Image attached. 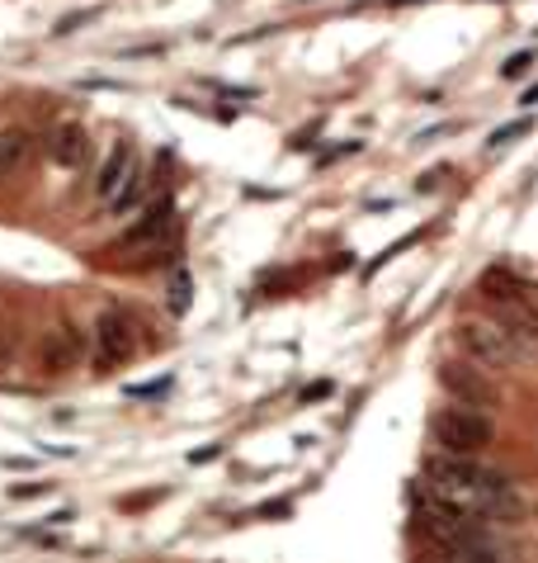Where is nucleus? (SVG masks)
<instances>
[{"label":"nucleus","mask_w":538,"mask_h":563,"mask_svg":"<svg viewBox=\"0 0 538 563\" xmlns=\"http://www.w3.org/2000/svg\"><path fill=\"white\" fill-rule=\"evenodd\" d=\"M133 351V322L128 312H100L94 318V369H119Z\"/></svg>","instance_id":"obj_3"},{"label":"nucleus","mask_w":538,"mask_h":563,"mask_svg":"<svg viewBox=\"0 0 538 563\" xmlns=\"http://www.w3.org/2000/svg\"><path fill=\"white\" fill-rule=\"evenodd\" d=\"M213 455H223V445H203V450H194V455H189V460H194V464H209Z\"/></svg>","instance_id":"obj_20"},{"label":"nucleus","mask_w":538,"mask_h":563,"mask_svg":"<svg viewBox=\"0 0 538 563\" xmlns=\"http://www.w3.org/2000/svg\"><path fill=\"white\" fill-rule=\"evenodd\" d=\"M133 170H137V152L128 143H114V147H109V156L100 162V170H94V195L109 205V199H114L123 185H128Z\"/></svg>","instance_id":"obj_5"},{"label":"nucleus","mask_w":538,"mask_h":563,"mask_svg":"<svg viewBox=\"0 0 538 563\" xmlns=\"http://www.w3.org/2000/svg\"><path fill=\"white\" fill-rule=\"evenodd\" d=\"M519 104L534 109V104H538V86H529V90H525V100H519Z\"/></svg>","instance_id":"obj_21"},{"label":"nucleus","mask_w":538,"mask_h":563,"mask_svg":"<svg viewBox=\"0 0 538 563\" xmlns=\"http://www.w3.org/2000/svg\"><path fill=\"white\" fill-rule=\"evenodd\" d=\"M534 129V119H519V123H505V129H496L492 137H486V152H501V147H511V143H519Z\"/></svg>","instance_id":"obj_12"},{"label":"nucleus","mask_w":538,"mask_h":563,"mask_svg":"<svg viewBox=\"0 0 538 563\" xmlns=\"http://www.w3.org/2000/svg\"><path fill=\"white\" fill-rule=\"evenodd\" d=\"M170 388V379H152V384H133L128 388V398H161Z\"/></svg>","instance_id":"obj_16"},{"label":"nucleus","mask_w":538,"mask_h":563,"mask_svg":"<svg viewBox=\"0 0 538 563\" xmlns=\"http://www.w3.org/2000/svg\"><path fill=\"white\" fill-rule=\"evenodd\" d=\"M430 435L439 441L445 455H482L486 445H492V417L478 412V408H463V402H449V408H439L430 417Z\"/></svg>","instance_id":"obj_1"},{"label":"nucleus","mask_w":538,"mask_h":563,"mask_svg":"<svg viewBox=\"0 0 538 563\" xmlns=\"http://www.w3.org/2000/svg\"><path fill=\"white\" fill-rule=\"evenodd\" d=\"M29 152H34V133H24V129H0V176H10V170L20 166Z\"/></svg>","instance_id":"obj_9"},{"label":"nucleus","mask_w":538,"mask_h":563,"mask_svg":"<svg viewBox=\"0 0 538 563\" xmlns=\"http://www.w3.org/2000/svg\"><path fill=\"white\" fill-rule=\"evenodd\" d=\"M260 516H265V521H283V516H293V503H289V497H274V503L260 507Z\"/></svg>","instance_id":"obj_17"},{"label":"nucleus","mask_w":538,"mask_h":563,"mask_svg":"<svg viewBox=\"0 0 538 563\" xmlns=\"http://www.w3.org/2000/svg\"><path fill=\"white\" fill-rule=\"evenodd\" d=\"M142 199H147V176H142V170H133L128 185H123V190H119L114 199H109V209H114V213H133V209L142 205Z\"/></svg>","instance_id":"obj_11"},{"label":"nucleus","mask_w":538,"mask_h":563,"mask_svg":"<svg viewBox=\"0 0 538 563\" xmlns=\"http://www.w3.org/2000/svg\"><path fill=\"white\" fill-rule=\"evenodd\" d=\"M86 20H90V10H81V14H71V20H61V24H57V34H76V29H81Z\"/></svg>","instance_id":"obj_18"},{"label":"nucleus","mask_w":538,"mask_h":563,"mask_svg":"<svg viewBox=\"0 0 538 563\" xmlns=\"http://www.w3.org/2000/svg\"><path fill=\"white\" fill-rule=\"evenodd\" d=\"M458 336H463L468 355L478 360L482 369H511V365H515V341L505 336V327H501V322L472 318V322L458 327Z\"/></svg>","instance_id":"obj_2"},{"label":"nucleus","mask_w":538,"mask_h":563,"mask_svg":"<svg viewBox=\"0 0 538 563\" xmlns=\"http://www.w3.org/2000/svg\"><path fill=\"white\" fill-rule=\"evenodd\" d=\"M529 67H534V53H515V57L501 67V76H505V81H515V76H525Z\"/></svg>","instance_id":"obj_15"},{"label":"nucleus","mask_w":538,"mask_h":563,"mask_svg":"<svg viewBox=\"0 0 538 563\" xmlns=\"http://www.w3.org/2000/svg\"><path fill=\"white\" fill-rule=\"evenodd\" d=\"M336 394V384L330 379H316V384H307L303 394H298V408H312V402H322V398H330Z\"/></svg>","instance_id":"obj_14"},{"label":"nucleus","mask_w":538,"mask_h":563,"mask_svg":"<svg viewBox=\"0 0 538 563\" xmlns=\"http://www.w3.org/2000/svg\"><path fill=\"white\" fill-rule=\"evenodd\" d=\"M76 355H81V336H76V327H61V332H53L43 341V365L47 369H71Z\"/></svg>","instance_id":"obj_8"},{"label":"nucleus","mask_w":538,"mask_h":563,"mask_svg":"<svg viewBox=\"0 0 538 563\" xmlns=\"http://www.w3.org/2000/svg\"><path fill=\"white\" fill-rule=\"evenodd\" d=\"M439 384H445L458 402H478V408H492L496 402V388L478 365H445L439 369Z\"/></svg>","instance_id":"obj_4"},{"label":"nucleus","mask_w":538,"mask_h":563,"mask_svg":"<svg viewBox=\"0 0 538 563\" xmlns=\"http://www.w3.org/2000/svg\"><path fill=\"white\" fill-rule=\"evenodd\" d=\"M170 228H176V199H156V205L128 228V238L123 242H161Z\"/></svg>","instance_id":"obj_6"},{"label":"nucleus","mask_w":538,"mask_h":563,"mask_svg":"<svg viewBox=\"0 0 538 563\" xmlns=\"http://www.w3.org/2000/svg\"><path fill=\"white\" fill-rule=\"evenodd\" d=\"M189 299H194V285H189V275L180 271L176 285H170V312H176V318H180V312H189Z\"/></svg>","instance_id":"obj_13"},{"label":"nucleus","mask_w":538,"mask_h":563,"mask_svg":"<svg viewBox=\"0 0 538 563\" xmlns=\"http://www.w3.org/2000/svg\"><path fill=\"white\" fill-rule=\"evenodd\" d=\"M482 294L486 299H496V303H519L525 299V294H519V279L505 275V271H486L482 275Z\"/></svg>","instance_id":"obj_10"},{"label":"nucleus","mask_w":538,"mask_h":563,"mask_svg":"<svg viewBox=\"0 0 538 563\" xmlns=\"http://www.w3.org/2000/svg\"><path fill=\"white\" fill-rule=\"evenodd\" d=\"M10 493H14V497H38V493H47V483H14Z\"/></svg>","instance_id":"obj_19"},{"label":"nucleus","mask_w":538,"mask_h":563,"mask_svg":"<svg viewBox=\"0 0 538 563\" xmlns=\"http://www.w3.org/2000/svg\"><path fill=\"white\" fill-rule=\"evenodd\" d=\"M86 147H90V137H86V129H76V123H61V129L47 133V156H53L57 166H81Z\"/></svg>","instance_id":"obj_7"}]
</instances>
